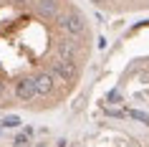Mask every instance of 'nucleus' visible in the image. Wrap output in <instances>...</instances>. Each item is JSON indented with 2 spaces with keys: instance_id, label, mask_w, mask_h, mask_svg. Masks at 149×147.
Masks as SVG:
<instances>
[{
  "instance_id": "0eeeda50",
  "label": "nucleus",
  "mask_w": 149,
  "mask_h": 147,
  "mask_svg": "<svg viewBox=\"0 0 149 147\" xmlns=\"http://www.w3.org/2000/svg\"><path fill=\"white\" fill-rule=\"evenodd\" d=\"M126 114L134 117V119H139V122H149V117H147V114H141V112H134V109H132V112H126Z\"/></svg>"
},
{
  "instance_id": "423d86ee",
  "label": "nucleus",
  "mask_w": 149,
  "mask_h": 147,
  "mask_svg": "<svg viewBox=\"0 0 149 147\" xmlns=\"http://www.w3.org/2000/svg\"><path fill=\"white\" fill-rule=\"evenodd\" d=\"M58 53H61V58H66V61H73L76 58V46H73V41L66 38L58 43Z\"/></svg>"
},
{
  "instance_id": "f03ea898",
  "label": "nucleus",
  "mask_w": 149,
  "mask_h": 147,
  "mask_svg": "<svg viewBox=\"0 0 149 147\" xmlns=\"http://www.w3.org/2000/svg\"><path fill=\"white\" fill-rule=\"evenodd\" d=\"M51 71H53V76H58L61 81H71V79L76 76V66H73V61H66V58L53 61V63H51Z\"/></svg>"
},
{
  "instance_id": "9b49d317",
  "label": "nucleus",
  "mask_w": 149,
  "mask_h": 147,
  "mask_svg": "<svg viewBox=\"0 0 149 147\" xmlns=\"http://www.w3.org/2000/svg\"><path fill=\"white\" fill-rule=\"evenodd\" d=\"M94 3H106V0H94Z\"/></svg>"
},
{
  "instance_id": "1a4fd4ad",
  "label": "nucleus",
  "mask_w": 149,
  "mask_h": 147,
  "mask_svg": "<svg viewBox=\"0 0 149 147\" xmlns=\"http://www.w3.org/2000/svg\"><path fill=\"white\" fill-rule=\"evenodd\" d=\"M15 142H18V145H25V142H28V132H25V134H18Z\"/></svg>"
},
{
  "instance_id": "9d476101",
  "label": "nucleus",
  "mask_w": 149,
  "mask_h": 147,
  "mask_svg": "<svg viewBox=\"0 0 149 147\" xmlns=\"http://www.w3.org/2000/svg\"><path fill=\"white\" fill-rule=\"evenodd\" d=\"M3 94H5V86H3V84H0V96H3Z\"/></svg>"
},
{
  "instance_id": "6e6552de",
  "label": "nucleus",
  "mask_w": 149,
  "mask_h": 147,
  "mask_svg": "<svg viewBox=\"0 0 149 147\" xmlns=\"http://www.w3.org/2000/svg\"><path fill=\"white\" fill-rule=\"evenodd\" d=\"M5 127H18V124H20V119H18V117H5Z\"/></svg>"
},
{
  "instance_id": "7ed1b4c3",
  "label": "nucleus",
  "mask_w": 149,
  "mask_h": 147,
  "mask_svg": "<svg viewBox=\"0 0 149 147\" xmlns=\"http://www.w3.org/2000/svg\"><path fill=\"white\" fill-rule=\"evenodd\" d=\"M15 94L20 101H31L36 94H38V86H36V79H20L15 86Z\"/></svg>"
},
{
  "instance_id": "f8f14e48",
  "label": "nucleus",
  "mask_w": 149,
  "mask_h": 147,
  "mask_svg": "<svg viewBox=\"0 0 149 147\" xmlns=\"http://www.w3.org/2000/svg\"><path fill=\"white\" fill-rule=\"evenodd\" d=\"M15 3H25V0H15Z\"/></svg>"
},
{
  "instance_id": "39448f33",
  "label": "nucleus",
  "mask_w": 149,
  "mask_h": 147,
  "mask_svg": "<svg viewBox=\"0 0 149 147\" xmlns=\"http://www.w3.org/2000/svg\"><path fill=\"white\" fill-rule=\"evenodd\" d=\"M38 13L43 18H56V15H58V5H56V0H38Z\"/></svg>"
},
{
  "instance_id": "20e7f679",
  "label": "nucleus",
  "mask_w": 149,
  "mask_h": 147,
  "mask_svg": "<svg viewBox=\"0 0 149 147\" xmlns=\"http://www.w3.org/2000/svg\"><path fill=\"white\" fill-rule=\"evenodd\" d=\"M36 86H38V94H51L53 91V71H40L36 76Z\"/></svg>"
},
{
  "instance_id": "f257e3e1",
  "label": "nucleus",
  "mask_w": 149,
  "mask_h": 147,
  "mask_svg": "<svg viewBox=\"0 0 149 147\" xmlns=\"http://www.w3.org/2000/svg\"><path fill=\"white\" fill-rule=\"evenodd\" d=\"M56 18H58V23H61L63 28L71 33V36H81V33L86 31V25H84V20H81L79 13H71V15H66V13H63V15H56Z\"/></svg>"
}]
</instances>
